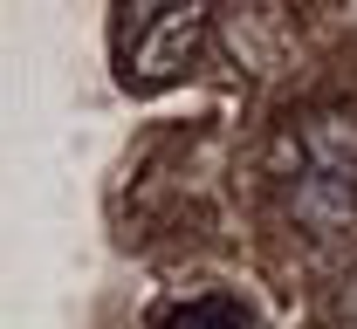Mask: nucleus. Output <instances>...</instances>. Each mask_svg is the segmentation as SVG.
I'll use <instances>...</instances> for the list:
<instances>
[{
	"label": "nucleus",
	"instance_id": "1",
	"mask_svg": "<svg viewBox=\"0 0 357 329\" xmlns=\"http://www.w3.org/2000/svg\"><path fill=\"white\" fill-rule=\"evenodd\" d=\"M124 83L131 90H172L178 76H192L213 14L199 0H165V7H124Z\"/></svg>",
	"mask_w": 357,
	"mask_h": 329
},
{
	"label": "nucleus",
	"instance_id": "2",
	"mask_svg": "<svg viewBox=\"0 0 357 329\" xmlns=\"http://www.w3.org/2000/svg\"><path fill=\"white\" fill-rule=\"evenodd\" d=\"M289 151L303 165V179H357V117L351 110H303L289 117Z\"/></svg>",
	"mask_w": 357,
	"mask_h": 329
},
{
	"label": "nucleus",
	"instance_id": "3",
	"mask_svg": "<svg viewBox=\"0 0 357 329\" xmlns=\"http://www.w3.org/2000/svg\"><path fill=\"white\" fill-rule=\"evenodd\" d=\"M289 206H296V220L310 234H337V227L357 220V179H316L310 172V179H296Z\"/></svg>",
	"mask_w": 357,
	"mask_h": 329
},
{
	"label": "nucleus",
	"instance_id": "4",
	"mask_svg": "<svg viewBox=\"0 0 357 329\" xmlns=\"http://www.w3.org/2000/svg\"><path fill=\"white\" fill-rule=\"evenodd\" d=\"M172 329H248L234 295H192L185 309H172Z\"/></svg>",
	"mask_w": 357,
	"mask_h": 329
}]
</instances>
